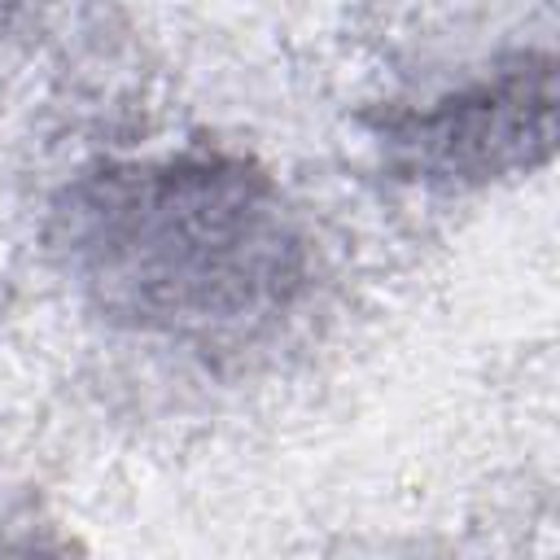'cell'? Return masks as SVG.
<instances>
[{"label": "cell", "mask_w": 560, "mask_h": 560, "mask_svg": "<svg viewBox=\"0 0 560 560\" xmlns=\"http://www.w3.org/2000/svg\"><path fill=\"white\" fill-rule=\"evenodd\" d=\"M57 219L79 284L144 328L228 332L276 315L302 280L280 192L219 153L83 175Z\"/></svg>", "instance_id": "obj_1"}, {"label": "cell", "mask_w": 560, "mask_h": 560, "mask_svg": "<svg viewBox=\"0 0 560 560\" xmlns=\"http://www.w3.org/2000/svg\"><path fill=\"white\" fill-rule=\"evenodd\" d=\"M556 136V70L521 61L490 83L433 101L394 127V144L411 171L429 179H490L512 166H534Z\"/></svg>", "instance_id": "obj_2"}]
</instances>
